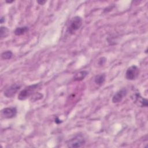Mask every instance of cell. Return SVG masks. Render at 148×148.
<instances>
[{
    "mask_svg": "<svg viewBox=\"0 0 148 148\" xmlns=\"http://www.w3.org/2000/svg\"><path fill=\"white\" fill-rule=\"evenodd\" d=\"M83 19L80 16H76L70 21L67 28V32L71 35L74 34L82 26Z\"/></svg>",
    "mask_w": 148,
    "mask_h": 148,
    "instance_id": "6da1fadb",
    "label": "cell"
},
{
    "mask_svg": "<svg viewBox=\"0 0 148 148\" xmlns=\"http://www.w3.org/2000/svg\"><path fill=\"white\" fill-rule=\"evenodd\" d=\"M40 86V83H36L34 84L31 86H29L28 87H26L25 88H24L23 90H21L18 95V99L23 101L31 96L34 92L38 88H39Z\"/></svg>",
    "mask_w": 148,
    "mask_h": 148,
    "instance_id": "7a4b0ae2",
    "label": "cell"
},
{
    "mask_svg": "<svg viewBox=\"0 0 148 148\" xmlns=\"http://www.w3.org/2000/svg\"><path fill=\"white\" fill-rule=\"evenodd\" d=\"M85 143L86 140L82 135H77L66 142L67 147L72 148L80 147L84 145Z\"/></svg>",
    "mask_w": 148,
    "mask_h": 148,
    "instance_id": "3957f363",
    "label": "cell"
},
{
    "mask_svg": "<svg viewBox=\"0 0 148 148\" xmlns=\"http://www.w3.org/2000/svg\"><path fill=\"white\" fill-rule=\"evenodd\" d=\"M131 99L139 107H147L148 101L146 98L142 97L138 91H134L131 95Z\"/></svg>",
    "mask_w": 148,
    "mask_h": 148,
    "instance_id": "277c9868",
    "label": "cell"
},
{
    "mask_svg": "<svg viewBox=\"0 0 148 148\" xmlns=\"http://www.w3.org/2000/svg\"><path fill=\"white\" fill-rule=\"evenodd\" d=\"M139 73V68L136 65H132L127 69L125 72V78L129 80H134L138 78Z\"/></svg>",
    "mask_w": 148,
    "mask_h": 148,
    "instance_id": "5b68a950",
    "label": "cell"
},
{
    "mask_svg": "<svg viewBox=\"0 0 148 148\" xmlns=\"http://www.w3.org/2000/svg\"><path fill=\"white\" fill-rule=\"evenodd\" d=\"M17 110L16 107H8L1 110V115L5 119H12L16 117Z\"/></svg>",
    "mask_w": 148,
    "mask_h": 148,
    "instance_id": "8992f818",
    "label": "cell"
},
{
    "mask_svg": "<svg viewBox=\"0 0 148 148\" xmlns=\"http://www.w3.org/2000/svg\"><path fill=\"white\" fill-rule=\"evenodd\" d=\"M20 87L21 86L18 84H13L4 91V95L7 98H12L20 89Z\"/></svg>",
    "mask_w": 148,
    "mask_h": 148,
    "instance_id": "52a82bcc",
    "label": "cell"
},
{
    "mask_svg": "<svg viewBox=\"0 0 148 148\" xmlns=\"http://www.w3.org/2000/svg\"><path fill=\"white\" fill-rule=\"evenodd\" d=\"M127 94V90L125 88H122L117 91L112 97V102L113 103L120 102L126 96Z\"/></svg>",
    "mask_w": 148,
    "mask_h": 148,
    "instance_id": "ba28073f",
    "label": "cell"
},
{
    "mask_svg": "<svg viewBox=\"0 0 148 148\" xmlns=\"http://www.w3.org/2000/svg\"><path fill=\"white\" fill-rule=\"evenodd\" d=\"M88 72L86 71H81L75 74L73 77V80L75 81H81L83 80L87 75Z\"/></svg>",
    "mask_w": 148,
    "mask_h": 148,
    "instance_id": "9c48e42d",
    "label": "cell"
},
{
    "mask_svg": "<svg viewBox=\"0 0 148 148\" xmlns=\"http://www.w3.org/2000/svg\"><path fill=\"white\" fill-rule=\"evenodd\" d=\"M105 79H106V76L104 73L99 74L95 76L94 78V82L97 85L101 86L104 83L105 81Z\"/></svg>",
    "mask_w": 148,
    "mask_h": 148,
    "instance_id": "30bf717a",
    "label": "cell"
},
{
    "mask_svg": "<svg viewBox=\"0 0 148 148\" xmlns=\"http://www.w3.org/2000/svg\"><path fill=\"white\" fill-rule=\"evenodd\" d=\"M29 30V28L27 26H23L17 27L14 31V33L16 35L20 36L25 34L26 32H27Z\"/></svg>",
    "mask_w": 148,
    "mask_h": 148,
    "instance_id": "8fae6325",
    "label": "cell"
},
{
    "mask_svg": "<svg viewBox=\"0 0 148 148\" xmlns=\"http://www.w3.org/2000/svg\"><path fill=\"white\" fill-rule=\"evenodd\" d=\"M9 29L6 27H3V26H1V28H0V36L1 38H5L8 36V34H9Z\"/></svg>",
    "mask_w": 148,
    "mask_h": 148,
    "instance_id": "7c38bea8",
    "label": "cell"
},
{
    "mask_svg": "<svg viewBox=\"0 0 148 148\" xmlns=\"http://www.w3.org/2000/svg\"><path fill=\"white\" fill-rule=\"evenodd\" d=\"M13 56V53L10 50H7L6 51L3 52L1 54V58L3 60H9L12 58Z\"/></svg>",
    "mask_w": 148,
    "mask_h": 148,
    "instance_id": "4fadbf2b",
    "label": "cell"
},
{
    "mask_svg": "<svg viewBox=\"0 0 148 148\" xmlns=\"http://www.w3.org/2000/svg\"><path fill=\"white\" fill-rule=\"evenodd\" d=\"M43 95L42 94L39 93V92H36V93L33 94L31 95L30 100L32 102H35V101H38V100H39V99H42L43 98Z\"/></svg>",
    "mask_w": 148,
    "mask_h": 148,
    "instance_id": "5bb4252c",
    "label": "cell"
},
{
    "mask_svg": "<svg viewBox=\"0 0 148 148\" xmlns=\"http://www.w3.org/2000/svg\"><path fill=\"white\" fill-rule=\"evenodd\" d=\"M106 60V59L105 57H102L100 58L98 60V64H99V65H103L105 63Z\"/></svg>",
    "mask_w": 148,
    "mask_h": 148,
    "instance_id": "9a60e30c",
    "label": "cell"
},
{
    "mask_svg": "<svg viewBox=\"0 0 148 148\" xmlns=\"http://www.w3.org/2000/svg\"><path fill=\"white\" fill-rule=\"evenodd\" d=\"M37 2H38L39 5H44V4L46 2V1H38Z\"/></svg>",
    "mask_w": 148,
    "mask_h": 148,
    "instance_id": "2e32d148",
    "label": "cell"
},
{
    "mask_svg": "<svg viewBox=\"0 0 148 148\" xmlns=\"http://www.w3.org/2000/svg\"><path fill=\"white\" fill-rule=\"evenodd\" d=\"M5 17L2 16V17L1 18V19H0V23H1V24H2V23H3V22H5Z\"/></svg>",
    "mask_w": 148,
    "mask_h": 148,
    "instance_id": "e0dca14e",
    "label": "cell"
},
{
    "mask_svg": "<svg viewBox=\"0 0 148 148\" xmlns=\"http://www.w3.org/2000/svg\"><path fill=\"white\" fill-rule=\"evenodd\" d=\"M62 121H60V120L58 119V118H56L55 119V123H56L57 124H59V123H61Z\"/></svg>",
    "mask_w": 148,
    "mask_h": 148,
    "instance_id": "ac0fdd59",
    "label": "cell"
},
{
    "mask_svg": "<svg viewBox=\"0 0 148 148\" xmlns=\"http://www.w3.org/2000/svg\"><path fill=\"white\" fill-rule=\"evenodd\" d=\"M13 2H14V1H6V3H12Z\"/></svg>",
    "mask_w": 148,
    "mask_h": 148,
    "instance_id": "d6986e66",
    "label": "cell"
}]
</instances>
